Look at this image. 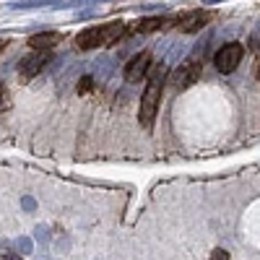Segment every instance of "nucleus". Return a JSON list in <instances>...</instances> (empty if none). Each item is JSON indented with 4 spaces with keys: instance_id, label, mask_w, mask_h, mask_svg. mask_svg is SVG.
Listing matches in <instances>:
<instances>
[{
    "instance_id": "nucleus-13",
    "label": "nucleus",
    "mask_w": 260,
    "mask_h": 260,
    "mask_svg": "<svg viewBox=\"0 0 260 260\" xmlns=\"http://www.w3.org/2000/svg\"><path fill=\"white\" fill-rule=\"evenodd\" d=\"M211 260H229V252L221 250V247H216V250L211 252Z\"/></svg>"
},
{
    "instance_id": "nucleus-5",
    "label": "nucleus",
    "mask_w": 260,
    "mask_h": 260,
    "mask_svg": "<svg viewBox=\"0 0 260 260\" xmlns=\"http://www.w3.org/2000/svg\"><path fill=\"white\" fill-rule=\"evenodd\" d=\"M211 18H213V13H208V11H190V13H182V16L177 18V29H180L182 34L201 31Z\"/></svg>"
},
{
    "instance_id": "nucleus-4",
    "label": "nucleus",
    "mask_w": 260,
    "mask_h": 260,
    "mask_svg": "<svg viewBox=\"0 0 260 260\" xmlns=\"http://www.w3.org/2000/svg\"><path fill=\"white\" fill-rule=\"evenodd\" d=\"M198 78H201V65H198V60H190V62H182L180 68L172 71L169 86L172 89H187V86H192Z\"/></svg>"
},
{
    "instance_id": "nucleus-10",
    "label": "nucleus",
    "mask_w": 260,
    "mask_h": 260,
    "mask_svg": "<svg viewBox=\"0 0 260 260\" xmlns=\"http://www.w3.org/2000/svg\"><path fill=\"white\" fill-rule=\"evenodd\" d=\"M127 31H130V29L122 24V21H112V24H104V26H102V47L115 45V42L122 39Z\"/></svg>"
},
{
    "instance_id": "nucleus-11",
    "label": "nucleus",
    "mask_w": 260,
    "mask_h": 260,
    "mask_svg": "<svg viewBox=\"0 0 260 260\" xmlns=\"http://www.w3.org/2000/svg\"><path fill=\"white\" fill-rule=\"evenodd\" d=\"M11 110V91L6 83H0V115H6Z\"/></svg>"
},
{
    "instance_id": "nucleus-14",
    "label": "nucleus",
    "mask_w": 260,
    "mask_h": 260,
    "mask_svg": "<svg viewBox=\"0 0 260 260\" xmlns=\"http://www.w3.org/2000/svg\"><path fill=\"white\" fill-rule=\"evenodd\" d=\"M6 47H8V42H6V39H0V52H3Z\"/></svg>"
},
{
    "instance_id": "nucleus-9",
    "label": "nucleus",
    "mask_w": 260,
    "mask_h": 260,
    "mask_svg": "<svg viewBox=\"0 0 260 260\" xmlns=\"http://www.w3.org/2000/svg\"><path fill=\"white\" fill-rule=\"evenodd\" d=\"M62 42V34L60 31H39L34 37H29V47L31 50H52Z\"/></svg>"
},
{
    "instance_id": "nucleus-15",
    "label": "nucleus",
    "mask_w": 260,
    "mask_h": 260,
    "mask_svg": "<svg viewBox=\"0 0 260 260\" xmlns=\"http://www.w3.org/2000/svg\"><path fill=\"white\" fill-rule=\"evenodd\" d=\"M6 260H21L18 255H6Z\"/></svg>"
},
{
    "instance_id": "nucleus-7",
    "label": "nucleus",
    "mask_w": 260,
    "mask_h": 260,
    "mask_svg": "<svg viewBox=\"0 0 260 260\" xmlns=\"http://www.w3.org/2000/svg\"><path fill=\"white\" fill-rule=\"evenodd\" d=\"M172 24H177V18H161V16L143 18V21L130 26V34H151V31H159V29H169Z\"/></svg>"
},
{
    "instance_id": "nucleus-12",
    "label": "nucleus",
    "mask_w": 260,
    "mask_h": 260,
    "mask_svg": "<svg viewBox=\"0 0 260 260\" xmlns=\"http://www.w3.org/2000/svg\"><path fill=\"white\" fill-rule=\"evenodd\" d=\"M91 86H94L91 76H83V78L78 81V94H89V91H91Z\"/></svg>"
},
{
    "instance_id": "nucleus-6",
    "label": "nucleus",
    "mask_w": 260,
    "mask_h": 260,
    "mask_svg": "<svg viewBox=\"0 0 260 260\" xmlns=\"http://www.w3.org/2000/svg\"><path fill=\"white\" fill-rule=\"evenodd\" d=\"M148 68H151V52H138L133 60L125 65V81H141L143 76H148Z\"/></svg>"
},
{
    "instance_id": "nucleus-1",
    "label": "nucleus",
    "mask_w": 260,
    "mask_h": 260,
    "mask_svg": "<svg viewBox=\"0 0 260 260\" xmlns=\"http://www.w3.org/2000/svg\"><path fill=\"white\" fill-rule=\"evenodd\" d=\"M164 62H156L148 68V83L143 89V96H141V112H138V120L143 127H151L154 125V117H156V110H159V102H161V86H164Z\"/></svg>"
},
{
    "instance_id": "nucleus-2",
    "label": "nucleus",
    "mask_w": 260,
    "mask_h": 260,
    "mask_svg": "<svg viewBox=\"0 0 260 260\" xmlns=\"http://www.w3.org/2000/svg\"><path fill=\"white\" fill-rule=\"evenodd\" d=\"M242 55H245V47L240 45V42H229V45H224L219 52L213 55V65L219 73H232L240 68L242 62Z\"/></svg>"
},
{
    "instance_id": "nucleus-8",
    "label": "nucleus",
    "mask_w": 260,
    "mask_h": 260,
    "mask_svg": "<svg viewBox=\"0 0 260 260\" xmlns=\"http://www.w3.org/2000/svg\"><path fill=\"white\" fill-rule=\"evenodd\" d=\"M76 47L78 50H96L102 47V26H89V29H83L78 37H76Z\"/></svg>"
},
{
    "instance_id": "nucleus-3",
    "label": "nucleus",
    "mask_w": 260,
    "mask_h": 260,
    "mask_svg": "<svg viewBox=\"0 0 260 260\" xmlns=\"http://www.w3.org/2000/svg\"><path fill=\"white\" fill-rule=\"evenodd\" d=\"M52 60V50H31L24 60L18 62V73H21V78L24 81H29V78H34L45 65Z\"/></svg>"
},
{
    "instance_id": "nucleus-16",
    "label": "nucleus",
    "mask_w": 260,
    "mask_h": 260,
    "mask_svg": "<svg viewBox=\"0 0 260 260\" xmlns=\"http://www.w3.org/2000/svg\"><path fill=\"white\" fill-rule=\"evenodd\" d=\"M257 81H260V65H257Z\"/></svg>"
}]
</instances>
